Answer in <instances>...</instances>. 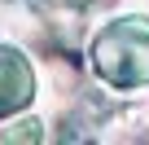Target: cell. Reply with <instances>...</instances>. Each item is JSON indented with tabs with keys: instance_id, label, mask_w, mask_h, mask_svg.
Wrapping results in <instances>:
<instances>
[{
	"instance_id": "cell-1",
	"label": "cell",
	"mask_w": 149,
	"mask_h": 145,
	"mask_svg": "<svg viewBox=\"0 0 149 145\" xmlns=\"http://www.w3.org/2000/svg\"><path fill=\"white\" fill-rule=\"evenodd\" d=\"M88 57H92V70L101 84H110L118 92L145 88L149 84V18L132 13V18L105 22L97 31Z\"/></svg>"
},
{
	"instance_id": "cell-2",
	"label": "cell",
	"mask_w": 149,
	"mask_h": 145,
	"mask_svg": "<svg viewBox=\"0 0 149 145\" xmlns=\"http://www.w3.org/2000/svg\"><path fill=\"white\" fill-rule=\"evenodd\" d=\"M35 101V70L31 62L13 48L0 44V119H13Z\"/></svg>"
},
{
	"instance_id": "cell-3",
	"label": "cell",
	"mask_w": 149,
	"mask_h": 145,
	"mask_svg": "<svg viewBox=\"0 0 149 145\" xmlns=\"http://www.w3.org/2000/svg\"><path fill=\"white\" fill-rule=\"evenodd\" d=\"M5 141H9V145H18V141H22V145H40V141H44V123H40V119H18L13 127H5Z\"/></svg>"
}]
</instances>
